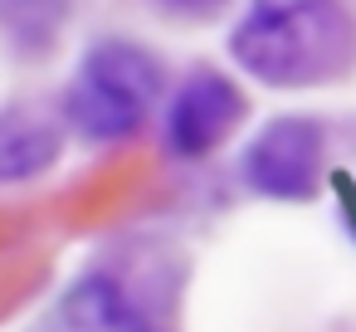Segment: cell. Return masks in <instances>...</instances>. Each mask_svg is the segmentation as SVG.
Wrapping results in <instances>:
<instances>
[{"mask_svg": "<svg viewBox=\"0 0 356 332\" xmlns=\"http://www.w3.org/2000/svg\"><path fill=\"white\" fill-rule=\"evenodd\" d=\"M351 30L337 0H254L229 35V54L264 84H312L346 59Z\"/></svg>", "mask_w": 356, "mask_h": 332, "instance_id": "cell-1", "label": "cell"}, {"mask_svg": "<svg viewBox=\"0 0 356 332\" xmlns=\"http://www.w3.org/2000/svg\"><path fill=\"white\" fill-rule=\"evenodd\" d=\"M156 88H161V64L142 45L108 40L83 54L64 108L88 142H118L142 127V118L156 103Z\"/></svg>", "mask_w": 356, "mask_h": 332, "instance_id": "cell-2", "label": "cell"}, {"mask_svg": "<svg viewBox=\"0 0 356 332\" xmlns=\"http://www.w3.org/2000/svg\"><path fill=\"white\" fill-rule=\"evenodd\" d=\"M317 166H322V127L307 118H278L249 147V181L264 196H283V200L312 196Z\"/></svg>", "mask_w": 356, "mask_h": 332, "instance_id": "cell-3", "label": "cell"}, {"mask_svg": "<svg viewBox=\"0 0 356 332\" xmlns=\"http://www.w3.org/2000/svg\"><path fill=\"white\" fill-rule=\"evenodd\" d=\"M239 113H244L239 88H234L229 79L200 69L195 79H186V88H181L176 103H171L166 142H171V152H181V157H205V152H215V147L229 137V127L239 122Z\"/></svg>", "mask_w": 356, "mask_h": 332, "instance_id": "cell-4", "label": "cell"}, {"mask_svg": "<svg viewBox=\"0 0 356 332\" xmlns=\"http://www.w3.org/2000/svg\"><path fill=\"white\" fill-rule=\"evenodd\" d=\"M40 332H147V322L108 278H83L54 303Z\"/></svg>", "mask_w": 356, "mask_h": 332, "instance_id": "cell-5", "label": "cell"}, {"mask_svg": "<svg viewBox=\"0 0 356 332\" xmlns=\"http://www.w3.org/2000/svg\"><path fill=\"white\" fill-rule=\"evenodd\" d=\"M49 157H54V137H49L44 127H30V132H25V122L10 118V127H6V147H0V171H6V181L30 176V171L44 166Z\"/></svg>", "mask_w": 356, "mask_h": 332, "instance_id": "cell-6", "label": "cell"}, {"mask_svg": "<svg viewBox=\"0 0 356 332\" xmlns=\"http://www.w3.org/2000/svg\"><path fill=\"white\" fill-rule=\"evenodd\" d=\"M181 6H215V0H181Z\"/></svg>", "mask_w": 356, "mask_h": 332, "instance_id": "cell-7", "label": "cell"}]
</instances>
